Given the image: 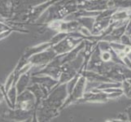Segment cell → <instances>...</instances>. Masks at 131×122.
<instances>
[{
	"label": "cell",
	"instance_id": "11",
	"mask_svg": "<svg viewBox=\"0 0 131 122\" xmlns=\"http://www.w3.org/2000/svg\"><path fill=\"white\" fill-rule=\"evenodd\" d=\"M112 24L111 19H104L100 20H95L91 29V34L93 36H99Z\"/></svg>",
	"mask_w": 131,
	"mask_h": 122
},
{
	"label": "cell",
	"instance_id": "20",
	"mask_svg": "<svg viewBox=\"0 0 131 122\" xmlns=\"http://www.w3.org/2000/svg\"><path fill=\"white\" fill-rule=\"evenodd\" d=\"M31 122H38V118H37V114H36V111L34 112L33 116H32V120H31Z\"/></svg>",
	"mask_w": 131,
	"mask_h": 122
},
{
	"label": "cell",
	"instance_id": "5",
	"mask_svg": "<svg viewBox=\"0 0 131 122\" xmlns=\"http://www.w3.org/2000/svg\"><path fill=\"white\" fill-rule=\"evenodd\" d=\"M36 107V100L34 94L25 90L24 92L18 94L16 98V108L23 112H32Z\"/></svg>",
	"mask_w": 131,
	"mask_h": 122
},
{
	"label": "cell",
	"instance_id": "1",
	"mask_svg": "<svg viewBox=\"0 0 131 122\" xmlns=\"http://www.w3.org/2000/svg\"><path fill=\"white\" fill-rule=\"evenodd\" d=\"M85 40H86L85 38L78 32L68 34L65 38L60 41L59 43L54 45L51 49L55 51L57 56H63L73 50Z\"/></svg>",
	"mask_w": 131,
	"mask_h": 122
},
{
	"label": "cell",
	"instance_id": "9",
	"mask_svg": "<svg viewBox=\"0 0 131 122\" xmlns=\"http://www.w3.org/2000/svg\"><path fill=\"white\" fill-rule=\"evenodd\" d=\"M54 46V43L51 42V40L48 41V42H42L36 45V46H34L30 48L26 49V51L25 52V54L21 56V60H23L25 61H27L30 57H32L33 56L36 55V54L41 53L44 51H47V50L51 48Z\"/></svg>",
	"mask_w": 131,
	"mask_h": 122
},
{
	"label": "cell",
	"instance_id": "19",
	"mask_svg": "<svg viewBox=\"0 0 131 122\" xmlns=\"http://www.w3.org/2000/svg\"><path fill=\"white\" fill-rule=\"evenodd\" d=\"M124 112H125V113H126V115H127V117H128V120L131 122V106H129V107L127 108V109L125 110Z\"/></svg>",
	"mask_w": 131,
	"mask_h": 122
},
{
	"label": "cell",
	"instance_id": "10",
	"mask_svg": "<svg viewBox=\"0 0 131 122\" xmlns=\"http://www.w3.org/2000/svg\"><path fill=\"white\" fill-rule=\"evenodd\" d=\"M56 3H57V1H48L46 3H43L42 4H39V5H37L35 7H33L29 11L28 17L30 20H33L38 19V18L47 11V8H49Z\"/></svg>",
	"mask_w": 131,
	"mask_h": 122
},
{
	"label": "cell",
	"instance_id": "2",
	"mask_svg": "<svg viewBox=\"0 0 131 122\" xmlns=\"http://www.w3.org/2000/svg\"><path fill=\"white\" fill-rule=\"evenodd\" d=\"M86 78L83 76H81V77L79 78L78 83L76 84L74 89L73 90V91H72L69 95H68L64 103H63L62 107H60V111L64 109L65 107H69V105L73 104V103H77L83 98L85 93V89H86Z\"/></svg>",
	"mask_w": 131,
	"mask_h": 122
},
{
	"label": "cell",
	"instance_id": "14",
	"mask_svg": "<svg viewBox=\"0 0 131 122\" xmlns=\"http://www.w3.org/2000/svg\"><path fill=\"white\" fill-rule=\"evenodd\" d=\"M121 90H122L123 94H125L127 98H131V85L127 80H125L121 82Z\"/></svg>",
	"mask_w": 131,
	"mask_h": 122
},
{
	"label": "cell",
	"instance_id": "16",
	"mask_svg": "<svg viewBox=\"0 0 131 122\" xmlns=\"http://www.w3.org/2000/svg\"><path fill=\"white\" fill-rule=\"evenodd\" d=\"M120 42L125 47H131V40L129 36L124 34L120 39Z\"/></svg>",
	"mask_w": 131,
	"mask_h": 122
},
{
	"label": "cell",
	"instance_id": "24",
	"mask_svg": "<svg viewBox=\"0 0 131 122\" xmlns=\"http://www.w3.org/2000/svg\"><path fill=\"white\" fill-rule=\"evenodd\" d=\"M105 122H112V121H111V120H107Z\"/></svg>",
	"mask_w": 131,
	"mask_h": 122
},
{
	"label": "cell",
	"instance_id": "8",
	"mask_svg": "<svg viewBox=\"0 0 131 122\" xmlns=\"http://www.w3.org/2000/svg\"><path fill=\"white\" fill-rule=\"evenodd\" d=\"M30 81H32L33 84H38L42 85L47 90L49 94L59 85L58 81L54 80L47 76H32Z\"/></svg>",
	"mask_w": 131,
	"mask_h": 122
},
{
	"label": "cell",
	"instance_id": "21",
	"mask_svg": "<svg viewBox=\"0 0 131 122\" xmlns=\"http://www.w3.org/2000/svg\"><path fill=\"white\" fill-rule=\"evenodd\" d=\"M4 99H5V97H4V94H3V93L1 91V90H0V103H1V102L3 101Z\"/></svg>",
	"mask_w": 131,
	"mask_h": 122
},
{
	"label": "cell",
	"instance_id": "6",
	"mask_svg": "<svg viewBox=\"0 0 131 122\" xmlns=\"http://www.w3.org/2000/svg\"><path fill=\"white\" fill-rule=\"evenodd\" d=\"M111 99L109 94H106L96 89H93L90 91L85 92L83 98L78 103H106Z\"/></svg>",
	"mask_w": 131,
	"mask_h": 122
},
{
	"label": "cell",
	"instance_id": "12",
	"mask_svg": "<svg viewBox=\"0 0 131 122\" xmlns=\"http://www.w3.org/2000/svg\"><path fill=\"white\" fill-rule=\"evenodd\" d=\"M31 76H32V73H30V71L20 76V78L18 79L17 82L15 85L17 90V94H21L27 89L28 85L31 80Z\"/></svg>",
	"mask_w": 131,
	"mask_h": 122
},
{
	"label": "cell",
	"instance_id": "3",
	"mask_svg": "<svg viewBox=\"0 0 131 122\" xmlns=\"http://www.w3.org/2000/svg\"><path fill=\"white\" fill-rule=\"evenodd\" d=\"M48 28L58 32V34H72L78 31L80 24L78 20H56L47 25Z\"/></svg>",
	"mask_w": 131,
	"mask_h": 122
},
{
	"label": "cell",
	"instance_id": "7",
	"mask_svg": "<svg viewBox=\"0 0 131 122\" xmlns=\"http://www.w3.org/2000/svg\"><path fill=\"white\" fill-rule=\"evenodd\" d=\"M33 114L32 112H23L19 109H7L4 111L1 114V116L4 119L10 120H14V121H22L25 120L27 119L32 117Z\"/></svg>",
	"mask_w": 131,
	"mask_h": 122
},
{
	"label": "cell",
	"instance_id": "25",
	"mask_svg": "<svg viewBox=\"0 0 131 122\" xmlns=\"http://www.w3.org/2000/svg\"><path fill=\"white\" fill-rule=\"evenodd\" d=\"M130 40H131V36H130Z\"/></svg>",
	"mask_w": 131,
	"mask_h": 122
},
{
	"label": "cell",
	"instance_id": "23",
	"mask_svg": "<svg viewBox=\"0 0 131 122\" xmlns=\"http://www.w3.org/2000/svg\"><path fill=\"white\" fill-rule=\"evenodd\" d=\"M127 81H128V82H129V83L130 84V85H131V79H128Z\"/></svg>",
	"mask_w": 131,
	"mask_h": 122
},
{
	"label": "cell",
	"instance_id": "4",
	"mask_svg": "<svg viewBox=\"0 0 131 122\" xmlns=\"http://www.w3.org/2000/svg\"><path fill=\"white\" fill-rule=\"evenodd\" d=\"M56 54L51 48L47 51H44L41 53L36 54V55L30 57L27 62L33 66V68H40L42 69L45 66L49 64L56 57Z\"/></svg>",
	"mask_w": 131,
	"mask_h": 122
},
{
	"label": "cell",
	"instance_id": "17",
	"mask_svg": "<svg viewBox=\"0 0 131 122\" xmlns=\"http://www.w3.org/2000/svg\"><path fill=\"white\" fill-rule=\"evenodd\" d=\"M125 34V35H127V36H129V37L130 38V36H131V18L128 20L127 24H126Z\"/></svg>",
	"mask_w": 131,
	"mask_h": 122
},
{
	"label": "cell",
	"instance_id": "18",
	"mask_svg": "<svg viewBox=\"0 0 131 122\" xmlns=\"http://www.w3.org/2000/svg\"><path fill=\"white\" fill-rule=\"evenodd\" d=\"M116 120H122V121H127L128 120V117L127 115L124 112H120L118 114V116H116Z\"/></svg>",
	"mask_w": 131,
	"mask_h": 122
},
{
	"label": "cell",
	"instance_id": "22",
	"mask_svg": "<svg viewBox=\"0 0 131 122\" xmlns=\"http://www.w3.org/2000/svg\"><path fill=\"white\" fill-rule=\"evenodd\" d=\"M31 120H32V117H30V118L27 119L25 120H22V121H12V122H31Z\"/></svg>",
	"mask_w": 131,
	"mask_h": 122
},
{
	"label": "cell",
	"instance_id": "15",
	"mask_svg": "<svg viewBox=\"0 0 131 122\" xmlns=\"http://www.w3.org/2000/svg\"><path fill=\"white\" fill-rule=\"evenodd\" d=\"M116 7L121 9H131V0H117L115 1Z\"/></svg>",
	"mask_w": 131,
	"mask_h": 122
},
{
	"label": "cell",
	"instance_id": "13",
	"mask_svg": "<svg viewBox=\"0 0 131 122\" xmlns=\"http://www.w3.org/2000/svg\"><path fill=\"white\" fill-rule=\"evenodd\" d=\"M14 82H15V73H14V71H12V73L8 75L7 78L6 80L5 85H3V88H4V90H5L6 92H7L12 86L15 85Z\"/></svg>",
	"mask_w": 131,
	"mask_h": 122
}]
</instances>
